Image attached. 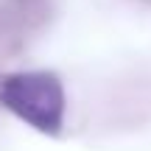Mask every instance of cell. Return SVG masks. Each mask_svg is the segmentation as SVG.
<instances>
[{"instance_id": "6da1fadb", "label": "cell", "mask_w": 151, "mask_h": 151, "mask_svg": "<svg viewBox=\"0 0 151 151\" xmlns=\"http://www.w3.org/2000/svg\"><path fill=\"white\" fill-rule=\"evenodd\" d=\"M0 101L6 109L34 126L42 134H59L65 120V90L53 73L34 70L14 73L0 87Z\"/></svg>"}]
</instances>
